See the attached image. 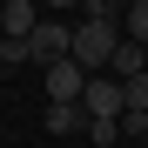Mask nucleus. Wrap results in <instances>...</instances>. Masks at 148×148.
Returning <instances> with one entry per match:
<instances>
[{
    "label": "nucleus",
    "mask_w": 148,
    "mask_h": 148,
    "mask_svg": "<svg viewBox=\"0 0 148 148\" xmlns=\"http://www.w3.org/2000/svg\"><path fill=\"white\" fill-rule=\"evenodd\" d=\"M114 7H88V20L74 27V47H67V61L81 67V74H101L108 61H114V47H121V27H114Z\"/></svg>",
    "instance_id": "1"
},
{
    "label": "nucleus",
    "mask_w": 148,
    "mask_h": 148,
    "mask_svg": "<svg viewBox=\"0 0 148 148\" xmlns=\"http://www.w3.org/2000/svg\"><path fill=\"white\" fill-rule=\"evenodd\" d=\"M81 114H88V128H94V121H114V128H121L128 101H121V81H114V74H88V88H81Z\"/></svg>",
    "instance_id": "2"
},
{
    "label": "nucleus",
    "mask_w": 148,
    "mask_h": 148,
    "mask_svg": "<svg viewBox=\"0 0 148 148\" xmlns=\"http://www.w3.org/2000/svg\"><path fill=\"white\" fill-rule=\"evenodd\" d=\"M67 47H74V27H61V20H40V27L27 34V61L54 67V61H67Z\"/></svg>",
    "instance_id": "3"
},
{
    "label": "nucleus",
    "mask_w": 148,
    "mask_h": 148,
    "mask_svg": "<svg viewBox=\"0 0 148 148\" xmlns=\"http://www.w3.org/2000/svg\"><path fill=\"white\" fill-rule=\"evenodd\" d=\"M81 88H88V74L74 67V61H54V67H47V108H67V101H81Z\"/></svg>",
    "instance_id": "4"
},
{
    "label": "nucleus",
    "mask_w": 148,
    "mask_h": 148,
    "mask_svg": "<svg viewBox=\"0 0 148 148\" xmlns=\"http://www.w3.org/2000/svg\"><path fill=\"white\" fill-rule=\"evenodd\" d=\"M34 27H40L34 0H7V7H0V34H7V40H27Z\"/></svg>",
    "instance_id": "5"
},
{
    "label": "nucleus",
    "mask_w": 148,
    "mask_h": 148,
    "mask_svg": "<svg viewBox=\"0 0 148 148\" xmlns=\"http://www.w3.org/2000/svg\"><path fill=\"white\" fill-rule=\"evenodd\" d=\"M108 67H114V81H135V74H148V61H141V47H135V40H121Z\"/></svg>",
    "instance_id": "6"
},
{
    "label": "nucleus",
    "mask_w": 148,
    "mask_h": 148,
    "mask_svg": "<svg viewBox=\"0 0 148 148\" xmlns=\"http://www.w3.org/2000/svg\"><path fill=\"white\" fill-rule=\"evenodd\" d=\"M47 128H54V135H81V128H88L81 101H67V108H47Z\"/></svg>",
    "instance_id": "7"
},
{
    "label": "nucleus",
    "mask_w": 148,
    "mask_h": 148,
    "mask_svg": "<svg viewBox=\"0 0 148 148\" xmlns=\"http://www.w3.org/2000/svg\"><path fill=\"white\" fill-rule=\"evenodd\" d=\"M121 27H128L121 40H135V47H148V0H135V7L121 14Z\"/></svg>",
    "instance_id": "8"
},
{
    "label": "nucleus",
    "mask_w": 148,
    "mask_h": 148,
    "mask_svg": "<svg viewBox=\"0 0 148 148\" xmlns=\"http://www.w3.org/2000/svg\"><path fill=\"white\" fill-rule=\"evenodd\" d=\"M121 101H128V114H148V74H135V81H121Z\"/></svg>",
    "instance_id": "9"
},
{
    "label": "nucleus",
    "mask_w": 148,
    "mask_h": 148,
    "mask_svg": "<svg viewBox=\"0 0 148 148\" xmlns=\"http://www.w3.org/2000/svg\"><path fill=\"white\" fill-rule=\"evenodd\" d=\"M141 61H148V47H141Z\"/></svg>",
    "instance_id": "10"
},
{
    "label": "nucleus",
    "mask_w": 148,
    "mask_h": 148,
    "mask_svg": "<svg viewBox=\"0 0 148 148\" xmlns=\"http://www.w3.org/2000/svg\"><path fill=\"white\" fill-rule=\"evenodd\" d=\"M0 74H7V67H0Z\"/></svg>",
    "instance_id": "11"
}]
</instances>
